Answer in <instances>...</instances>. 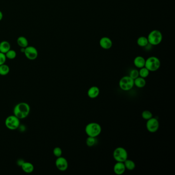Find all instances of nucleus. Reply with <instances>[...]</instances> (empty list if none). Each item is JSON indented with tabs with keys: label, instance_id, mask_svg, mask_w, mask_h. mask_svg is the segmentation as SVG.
Returning a JSON list of instances; mask_svg holds the SVG:
<instances>
[{
	"label": "nucleus",
	"instance_id": "nucleus-1",
	"mask_svg": "<svg viewBox=\"0 0 175 175\" xmlns=\"http://www.w3.org/2000/svg\"><path fill=\"white\" fill-rule=\"evenodd\" d=\"M30 112V106L25 102H21L17 104L13 108V115L20 120L27 118Z\"/></svg>",
	"mask_w": 175,
	"mask_h": 175
},
{
	"label": "nucleus",
	"instance_id": "nucleus-2",
	"mask_svg": "<svg viewBox=\"0 0 175 175\" xmlns=\"http://www.w3.org/2000/svg\"><path fill=\"white\" fill-rule=\"evenodd\" d=\"M85 132L88 136L97 138L101 133L102 128L98 123L91 122L85 126Z\"/></svg>",
	"mask_w": 175,
	"mask_h": 175
},
{
	"label": "nucleus",
	"instance_id": "nucleus-3",
	"mask_svg": "<svg viewBox=\"0 0 175 175\" xmlns=\"http://www.w3.org/2000/svg\"><path fill=\"white\" fill-rule=\"evenodd\" d=\"M148 38V43L152 45L156 46L160 44L163 40V35L159 30L155 29L149 32Z\"/></svg>",
	"mask_w": 175,
	"mask_h": 175
},
{
	"label": "nucleus",
	"instance_id": "nucleus-4",
	"mask_svg": "<svg viewBox=\"0 0 175 175\" xmlns=\"http://www.w3.org/2000/svg\"><path fill=\"white\" fill-rule=\"evenodd\" d=\"M161 62L158 58L155 56L150 57L145 60V66L149 72H156L159 69Z\"/></svg>",
	"mask_w": 175,
	"mask_h": 175
},
{
	"label": "nucleus",
	"instance_id": "nucleus-5",
	"mask_svg": "<svg viewBox=\"0 0 175 175\" xmlns=\"http://www.w3.org/2000/svg\"><path fill=\"white\" fill-rule=\"evenodd\" d=\"M119 85L122 91H129L134 86V80L129 76H124L119 81Z\"/></svg>",
	"mask_w": 175,
	"mask_h": 175
},
{
	"label": "nucleus",
	"instance_id": "nucleus-6",
	"mask_svg": "<svg viewBox=\"0 0 175 175\" xmlns=\"http://www.w3.org/2000/svg\"><path fill=\"white\" fill-rule=\"evenodd\" d=\"M113 157L117 162H124L128 159V152L124 148L118 147L113 151Z\"/></svg>",
	"mask_w": 175,
	"mask_h": 175
},
{
	"label": "nucleus",
	"instance_id": "nucleus-7",
	"mask_svg": "<svg viewBox=\"0 0 175 175\" xmlns=\"http://www.w3.org/2000/svg\"><path fill=\"white\" fill-rule=\"evenodd\" d=\"M5 124L8 129L12 131L16 130L20 126V119L14 115H11L7 117L5 121Z\"/></svg>",
	"mask_w": 175,
	"mask_h": 175
},
{
	"label": "nucleus",
	"instance_id": "nucleus-8",
	"mask_svg": "<svg viewBox=\"0 0 175 175\" xmlns=\"http://www.w3.org/2000/svg\"><path fill=\"white\" fill-rule=\"evenodd\" d=\"M146 127L149 132L154 133L158 131L159 128V122L156 118H152L147 120Z\"/></svg>",
	"mask_w": 175,
	"mask_h": 175
},
{
	"label": "nucleus",
	"instance_id": "nucleus-9",
	"mask_svg": "<svg viewBox=\"0 0 175 175\" xmlns=\"http://www.w3.org/2000/svg\"><path fill=\"white\" fill-rule=\"evenodd\" d=\"M24 54L29 60H35L38 57V51L33 46H28L25 48Z\"/></svg>",
	"mask_w": 175,
	"mask_h": 175
},
{
	"label": "nucleus",
	"instance_id": "nucleus-10",
	"mask_svg": "<svg viewBox=\"0 0 175 175\" xmlns=\"http://www.w3.org/2000/svg\"><path fill=\"white\" fill-rule=\"evenodd\" d=\"M55 164L57 168L61 172L66 171L68 168V160L66 158L62 156L57 158L55 162Z\"/></svg>",
	"mask_w": 175,
	"mask_h": 175
},
{
	"label": "nucleus",
	"instance_id": "nucleus-11",
	"mask_svg": "<svg viewBox=\"0 0 175 175\" xmlns=\"http://www.w3.org/2000/svg\"><path fill=\"white\" fill-rule=\"evenodd\" d=\"M99 44L101 48H102L103 49L108 50L112 47V42L109 38L104 37L101 38V39L100 40Z\"/></svg>",
	"mask_w": 175,
	"mask_h": 175
},
{
	"label": "nucleus",
	"instance_id": "nucleus-12",
	"mask_svg": "<svg viewBox=\"0 0 175 175\" xmlns=\"http://www.w3.org/2000/svg\"><path fill=\"white\" fill-rule=\"evenodd\" d=\"M125 171L126 168L124 162H117L113 166V172L116 175H123L125 172Z\"/></svg>",
	"mask_w": 175,
	"mask_h": 175
},
{
	"label": "nucleus",
	"instance_id": "nucleus-13",
	"mask_svg": "<svg viewBox=\"0 0 175 175\" xmlns=\"http://www.w3.org/2000/svg\"><path fill=\"white\" fill-rule=\"evenodd\" d=\"M100 89L96 86H92L88 91V96L91 99H96L100 94Z\"/></svg>",
	"mask_w": 175,
	"mask_h": 175
},
{
	"label": "nucleus",
	"instance_id": "nucleus-14",
	"mask_svg": "<svg viewBox=\"0 0 175 175\" xmlns=\"http://www.w3.org/2000/svg\"><path fill=\"white\" fill-rule=\"evenodd\" d=\"M21 168L24 172L27 174H30L33 172L35 169L33 164L28 162H24L21 165Z\"/></svg>",
	"mask_w": 175,
	"mask_h": 175
},
{
	"label": "nucleus",
	"instance_id": "nucleus-15",
	"mask_svg": "<svg viewBox=\"0 0 175 175\" xmlns=\"http://www.w3.org/2000/svg\"><path fill=\"white\" fill-rule=\"evenodd\" d=\"M145 59L142 56H137L133 60V64L137 68H141L145 66Z\"/></svg>",
	"mask_w": 175,
	"mask_h": 175
},
{
	"label": "nucleus",
	"instance_id": "nucleus-16",
	"mask_svg": "<svg viewBox=\"0 0 175 175\" xmlns=\"http://www.w3.org/2000/svg\"><path fill=\"white\" fill-rule=\"evenodd\" d=\"M11 49V45L7 41H3L0 43V52L5 53Z\"/></svg>",
	"mask_w": 175,
	"mask_h": 175
},
{
	"label": "nucleus",
	"instance_id": "nucleus-17",
	"mask_svg": "<svg viewBox=\"0 0 175 175\" xmlns=\"http://www.w3.org/2000/svg\"><path fill=\"white\" fill-rule=\"evenodd\" d=\"M147 82L145 79L141 77H138L136 79L134 80V85L136 86L137 88H143L146 85Z\"/></svg>",
	"mask_w": 175,
	"mask_h": 175
},
{
	"label": "nucleus",
	"instance_id": "nucleus-18",
	"mask_svg": "<svg viewBox=\"0 0 175 175\" xmlns=\"http://www.w3.org/2000/svg\"><path fill=\"white\" fill-rule=\"evenodd\" d=\"M17 42L21 48H26L28 46V41L26 37L24 36H20L17 39Z\"/></svg>",
	"mask_w": 175,
	"mask_h": 175
},
{
	"label": "nucleus",
	"instance_id": "nucleus-19",
	"mask_svg": "<svg viewBox=\"0 0 175 175\" xmlns=\"http://www.w3.org/2000/svg\"><path fill=\"white\" fill-rule=\"evenodd\" d=\"M137 43L138 45V46L141 48H145L149 44L148 38L144 36H141L138 38L137 41Z\"/></svg>",
	"mask_w": 175,
	"mask_h": 175
},
{
	"label": "nucleus",
	"instance_id": "nucleus-20",
	"mask_svg": "<svg viewBox=\"0 0 175 175\" xmlns=\"http://www.w3.org/2000/svg\"><path fill=\"white\" fill-rule=\"evenodd\" d=\"M124 164L126 169H128L129 171H132L136 168V164H135V162L132 160L127 159L124 162Z\"/></svg>",
	"mask_w": 175,
	"mask_h": 175
},
{
	"label": "nucleus",
	"instance_id": "nucleus-21",
	"mask_svg": "<svg viewBox=\"0 0 175 175\" xmlns=\"http://www.w3.org/2000/svg\"><path fill=\"white\" fill-rule=\"evenodd\" d=\"M10 72V68L8 65L5 64V63L4 64L0 65V75L1 76H6L8 75Z\"/></svg>",
	"mask_w": 175,
	"mask_h": 175
},
{
	"label": "nucleus",
	"instance_id": "nucleus-22",
	"mask_svg": "<svg viewBox=\"0 0 175 175\" xmlns=\"http://www.w3.org/2000/svg\"><path fill=\"white\" fill-rule=\"evenodd\" d=\"M97 142L96 137L88 136V138L86 140V144L87 146L88 147H92L96 145Z\"/></svg>",
	"mask_w": 175,
	"mask_h": 175
},
{
	"label": "nucleus",
	"instance_id": "nucleus-23",
	"mask_svg": "<svg viewBox=\"0 0 175 175\" xmlns=\"http://www.w3.org/2000/svg\"><path fill=\"white\" fill-rule=\"evenodd\" d=\"M149 72L148 69H147L145 67L140 68L139 70V77L143 78H147L149 75Z\"/></svg>",
	"mask_w": 175,
	"mask_h": 175
},
{
	"label": "nucleus",
	"instance_id": "nucleus-24",
	"mask_svg": "<svg viewBox=\"0 0 175 175\" xmlns=\"http://www.w3.org/2000/svg\"><path fill=\"white\" fill-rule=\"evenodd\" d=\"M5 56H6L7 59L13 60V59H15L17 57V52L15 50L10 49L8 52H7L5 53Z\"/></svg>",
	"mask_w": 175,
	"mask_h": 175
},
{
	"label": "nucleus",
	"instance_id": "nucleus-25",
	"mask_svg": "<svg viewBox=\"0 0 175 175\" xmlns=\"http://www.w3.org/2000/svg\"><path fill=\"white\" fill-rule=\"evenodd\" d=\"M141 116H142V118L144 120H149V119L153 117L152 112L149 111H148V110L144 111L142 112Z\"/></svg>",
	"mask_w": 175,
	"mask_h": 175
},
{
	"label": "nucleus",
	"instance_id": "nucleus-26",
	"mask_svg": "<svg viewBox=\"0 0 175 175\" xmlns=\"http://www.w3.org/2000/svg\"><path fill=\"white\" fill-rule=\"evenodd\" d=\"M131 78H132L133 80L136 79L137 78L139 77V70L137 69H132L129 72V75H128Z\"/></svg>",
	"mask_w": 175,
	"mask_h": 175
},
{
	"label": "nucleus",
	"instance_id": "nucleus-27",
	"mask_svg": "<svg viewBox=\"0 0 175 175\" xmlns=\"http://www.w3.org/2000/svg\"><path fill=\"white\" fill-rule=\"evenodd\" d=\"M53 154L57 158L62 156V149H61L60 148H59V147H56V148H55L53 150Z\"/></svg>",
	"mask_w": 175,
	"mask_h": 175
},
{
	"label": "nucleus",
	"instance_id": "nucleus-28",
	"mask_svg": "<svg viewBox=\"0 0 175 175\" xmlns=\"http://www.w3.org/2000/svg\"><path fill=\"white\" fill-rule=\"evenodd\" d=\"M6 59L7 58L5 54L0 52V65L5 64L6 62Z\"/></svg>",
	"mask_w": 175,
	"mask_h": 175
},
{
	"label": "nucleus",
	"instance_id": "nucleus-29",
	"mask_svg": "<svg viewBox=\"0 0 175 175\" xmlns=\"http://www.w3.org/2000/svg\"><path fill=\"white\" fill-rule=\"evenodd\" d=\"M3 14L2 13V12L0 10V21H1L3 19Z\"/></svg>",
	"mask_w": 175,
	"mask_h": 175
},
{
	"label": "nucleus",
	"instance_id": "nucleus-30",
	"mask_svg": "<svg viewBox=\"0 0 175 175\" xmlns=\"http://www.w3.org/2000/svg\"><path fill=\"white\" fill-rule=\"evenodd\" d=\"M25 49V48H21V49H20L21 52H22V53H24Z\"/></svg>",
	"mask_w": 175,
	"mask_h": 175
}]
</instances>
